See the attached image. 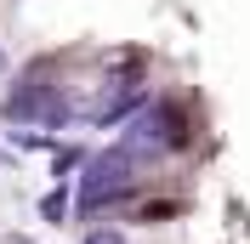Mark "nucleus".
<instances>
[{
	"label": "nucleus",
	"mask_w": 250,
	"mask_h": 244,
	"mask_svg": "<svg viewBox=\"0 0 250 244\" xmlns=\"http://www.w3.org/2000/svg\"><path fill=\"white\" fill-rule=\"evenodd\" d=\"M0 114H6V120H46V125H62V120H74V102H68L57 85L29 80V85H17L6 102H0Z\"/></svg>",
	"instance_id": "3"
},
{
	"label": "nucleus",
	"mask_w": 250,
	"mask_h": 244,
	"mask_svg": "<svg viewBox=\"0 0 250 244\" xmlns=\"http://www.w3.org/2000/svg\"><path fill=\"white\" fill-rule=\"evenodd\" d=\"M142 165H148V159L131 153L125 142L108 148V153H91V159H85V176H80V210L91 216V210H103V204H114V199H125L131 187H137Z\"/></svg>",
	"instance_id": "1"
},
{
	"label": "nucleus",
	"mask_w": 250,
	"mask_h": 244,
	"mask_svg": "<svg viewBox=\"0 0 250 244\" xmlns=\"http://www.w3.org/2000/svg\"><path fill=\"white\" fill-rule=\"evenodd\" d=\"M85 244H125V233H103L97 227V233H85Z\"/></svg>",
	"instance_id": "6"
},
{
	"label": "nucleus",
	"mask_w": 250,
	"mask_h": 244,
	"mask_svg": "<svg viewBox=\"0 0 250 244\" xmlns=\"http://www.w3.org/2000/svg\"><path fill=\"white\" fill-rule=\"evenodd\" d=\"M51 153H57V182H62V176H68V170L80 165V159H85V153H80V148H62V142H57V148H51Z\"/></svg>",
	"instance_id": "5"
},
{
	"label": "nucleus",
	"mask_w": 250,
	"mask_h": 244,
	"mask_svg": "<svg viewBox=\"0 0 250 244\" xmlns=\"http://www.w3.org/2000/svg\"><path fill=\"white\" fill-rule=\"evenodd\" d=\"M68 204H74V199H68V187H51V193L40 199V216H46V222H62V216H68Z\"/></svg>",
	"instance_id": "4"
},
{
	"label": "nucleus",
	"mask_w": 250,
	"mask_h": 244,
	"mask_svg": "<svg viewBox=\"0 0 250 244\" xmlns=\"http://www.w3.org/2000/svg\"><path fill=\"white\" fill-rule=\"evenodd\" d=\"M188 137H193V125H188V114L176 102H142L131 114L120 142L131 153H142V159H159V153H171V148H188Z\"/></svg>",
	"instance_id": "2"
},
{
	"label": "nucleus",
	"mask_w": 250,
	"mask_h": 244,
	"mask_svg": "<svg viewBox=\"0 0 250 244\" xmlns=\"http://www.w3.org/2000/svg\"><path fill=\"white\" fill-rule=\"evenodd\" d=\"M0 68H6V51H0Z\"/></svg>",
	"instance_id": "7"
}]
</instances>
